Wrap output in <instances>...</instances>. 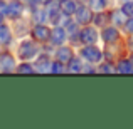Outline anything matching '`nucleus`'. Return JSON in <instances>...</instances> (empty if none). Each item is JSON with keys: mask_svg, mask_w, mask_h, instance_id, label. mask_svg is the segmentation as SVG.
Segmentation results:
<instances>
[{"mask_svg": "<svg viewBox=\"0 0 133 129\" xmlns=\"http://www.w3.org/2000/svg\"><path fill=\"white\" fill-rule=\"evenodd\" d=\"M101 35H103V40L106 44L118 42V39H120V32H118V29H116V27H110V25H104L103 27Z\"/></svg>", "mask_w": 133, "mask_h": 129, "instance_id": "obj_8", "label": "nucleus"}, {"mask_svg": "<svg viewBox=\"0 0 133 129\" xmlns=\"http://www.w3.org/2000/svg\"><path fill=\"white\" fill-rule=\"evenodd\" d=\"M125 12L121 9H116L113 10V12H110V22H115L116 25H125V22H127V19H125Z\"/></svg>", "mask_w": 133, "mask_h": 129, "instance_id": "obj_12", "label": "nucleus"}, {"mask_svg": "<svg viewBox=\"0 0 133 129\" xmlns=\"http://www.w3.org/2000/svg\"><path fill=\"white\" fill-rule=\"evenodd\" d=\"M121 10L125 12V15H127V17H133V0L125 2L123 5H121Z\"/></svg>", "mask_w": 133, "mask_h": 129, "instance_id": "obj_20", "label": "nucleus"}, {"mask_svg": "<svg viewBox=\"0 0 133 129\" xmlns=\"http://www.w3.org/2000/svg\"><path fill=\"white\" fill-rule=\"evenodd\" d=\"M125 29H127V32L130 34H133V17H128V20L125 22Z\"/></svg>", "mask_w": 133, "mask_h": 129, "instance_id": "obj_23", "label": "nucleus"}, {"mask_svg": "<svg viewBox=\"0 0 133 129\" xmlns=\"http://www.w3.org/2000/svg\"><path fill=\"white\" fill-rule=\"evenodd\" d=\"M72 57H74V55H72L71 47H66V45H59V49L56 50V59H57L59 62H62V64H66V65L71 62V59H72Z\"/></svg>", "mask_w": 133, "mask_h": 129, "instance_id": "obj_10", "label": "nucleus"}, {"mask_svg": "<svg viewBox=\"0 0 133 129\" xmlns=\"http://www.w3.org/2000/svg\"><path fill=\"white\" fill-rule=\"evenodd\" d=\"M24 13V5L20 3V0H14V2L7 3V10H5V15L9 19H19L20 15Z\"/></svg>", "mask_w": 133, "mask_h": 129, "instance_id": "obj_5", "label": "nucleus"}, {"mask_svg": "<svg viewBox=\"0 0 133 129\" xmlns=\"http://www.w3.org/2000/svg\"><path fill=\"white\" fill-rule=\"evenodd\" d=\"M89 7L96 12H99V10H104L108 7V0H89Z\"/></svg>", "mask_w": 133, "mask_h": 129, "instance_id": "obj_18", "label": "nucleus"}, {"mask_svg": "<svg viewBox=\"0 0 133 129\" xmlns=\"http://www.w3.org/2000/svg\"><path fill=\"white\" fill-rule=\"evenodd\" d=\"M37 52H39L37 45L34 44V42H30V40H24V42L20 44L19 55H20V59H22V60H30L34 55H37Z\"/></svg>", "mask_w": 133, "mask_h": 129, "instance_id": "obj_3", "label": "nucleus"}, {"mask_svg": "<svg viewBox=\"0 0 133 129\" xmlns=\"http://www.w3.org/2000/svg\"><path fill=\"white\" fill-rule=\"evenodd\" d=\"M130 60H131V62H133V55H131V59H130Z\"/></svg>", "mask_w": 133, "mask_h": 129, "instance_id": "obj_26", "label": "nucleus"}, {"mask_svg": "<svg viewBox=\"0 0 133 129\" xmlns=\"http://www.w3.org/2000/svg\"><path fill=\"white\" fill-rule=\"evenodd\" d=\"M68 30L64 29V27H54V30L51 32V44L52 45H62L66 42V39H68Z\"/></svg>", "mask_w": 133, "mask_h": 129, "instance_id": "obj_7", "label": "nucleus"}, {"mask_svg": "<svg viewBox=\"0 0 133 129\" xmlns=\"http://www.w3.org/2000/svg\"><path fill=\"white\" fill-rule=\"evenodd\" d=\"M115 69H116V72H133V62L127 60V59L118 60V65Z\"/></svg>", "mask_w": 133, "mask_h": 129, "instance_id": "obj_16", "label": "nucleus"}, {"mask_svg": "<svg viewBox=\"0 0 133 129\" xmlns=\"http://www.w3.org/2000/svg\"><path fill=\"white\" fill-rule=\"evenodd\" d=\"M15 67V60L9 52H2L0 54V71L2 72H10Z\"/></svg>", "mask_w": 133, "mask_h": 129, "instance_id": "obj_9", "label": "nucleus"}, {"mask_svg": "<svg viewBox=\"0 0 133 129\" xmlns=\"http://www.w3.org/2000/svg\"><path fill=\"white\" fill-rule=\"evenodd\" d=\"M68 71L69 72H83V64L79 59H71V62L68 64Z\"/></svg>", "mask_w": 133, "mask_h": 129, "instance_id": "obj_17", "label": "nucleus"}, {"mask_svg": "<svg viewBox=\"0 0 133 129\" xmlns=\"http://www.w3.org/2000/svg\"><path fill=\"white\" fill-rule=\"evenodd\" d=\"M130 49H133V34L130 35Z\"/></svg>", "mask_w": 133, "mask_h": 129, "instance_id": "obj_24", "label": "nucleus"}, {"mask_svg": "<svg viewBox=\"0 0 133 129\" xmlns=\"http://www.w3.org/2000/svg\"><path fill=\"white\" fill-rule=\"evenodd\" d=\"M12 40V32L7 25H0V45H9Z\"/></svg>", "mask_w": 133, "mask_h": 129, "instance_id": "obj_15", "label": "nucleus"}, {"mask_svg": "<svg viewBox=\"0 0 133 129\" xmlns=\"http://www.w3.org/2000/svg\"><path fill=\"white\" fill-rule=\"evenodd\" d=\"M51 29H47V27L44 25V24H37L36 27L32 29V35L36 40H39V42H47L49 39H51Z\"/></svg>", "mask_w": 133, "mask_h": 129, "instance_id": "obj_6", "label": "nucleus"}, {"mask_svg": "<svg viewBox=\"0 0 133 129\" xmlns=\"http://www.w3.org/2000/svg\"><path fill=\"white\" fill-rule=\"evenodd\" d=\"M68 71V65L62 64V62H59L57 59H56L54 62H51V72H54V74H59V72H64Z\"/></svg>", "mask_w": 133, "mask_h": 129, "instance_id": "obj_19", "label": "nucleus"}, {"mask_svg": "<svg viewBox=\"0 0 133 129\" xmlns=\"http://www.w3.org/2000/svg\"><path fill=\"white\" fill-rule=\"evenodd\" d=\"M98 40V30L91 25H84L79 30V42H83L84 45L94 44Z\"/></svg>", "mask_w": 133, "mask_h": 129, "instance_id": "obj_4", "label": "nucleus"}, {"mask_svg": "<svg viewBox=\"0 0 133 129\" xmlns=\"http://www.w3.org/2000/svg\"><path fill=\"white\" fill-rule=\"evenodd\" d=\"M17 71H19V72H34L36 69H34V67H32L30 64H27V62H24V64H20L19 67H17Z\"/></svg>", "mask_w": 133, "mask_h": 129, "instance_id": "obj_21", "label": "nucleus"}, {"mask_svg": "<svg viewBox=\"0 0 133 129\" xmlns=\"http://www.w3.org/2000/svg\"><path fill=\"white\" fill-rule=\"evenodd\" d=\"M98 71L99 72H116V69H115L113 65H110V64H101Z\"/></svg>", "mask_w": 133, "mask_h": 129, "instance_id": "obj_22", "label": "nucleus"}, {"mask_svg": "<svg viewBox=\"0 0 133 129\" xmlns=\"http://www.w3.org/2000/svg\"><path fill=\"white\" fill-rule=\"evenodd\" d=\"M81 57L84 59V60H88L89 64H98V62H101V59H103V52L94 44H89V45H84V47L81 49Z\"/></svg>", "mask_w": 133, "mask_h": 129, "instance_id": "obj_1", "label": "nucleus"}, {"mask_svg": "<svg viewBox=\"0 0 133 129\" xmlns=\"http://www.w3.org/2000/svg\"><path fill=\"white\" fill-rule=\"evenodd\" d=\"M36 71H41V72H45V71H51V59L49 55H39L37 57V65H36Z\"/></svg>", "mask_w": 133, "mask_h": 129, "instance_id": "obj_13", "label": "nucleus"}, {"mask_svg": "<svg viewBox=\"0 0 133 129\" xmlns=\"http://www.w3.org/2000/svg\"><path fill=\"white\" fill-rule=\"evenodd\" d=\"M0 25H2V12H0Z\"/></svg>", "mask_w": 133, "mask_h": 129, "instance_id": "obj_25", "label": "nucleus"}, {"mask_svg": "<svg viewBox=\"0 0 133 129\" xmlns=\"http://www.w3.org/2000/svg\"><path fill=\"white\" fill-rule=\"evenodd\" d=\"M93 9L91 7H86V5H78V9H76L74 12V17H76V22L79 24V25H88L89 22H93Z\"/></svg>", "mask_w": 133, "mask_h": 129, "instance_id": "obj_2", "label": "nucleus"}, {"mask_svg": "<svg viewBox=\"0 0 133 129\" xmlns=\"http://www.w3.org/2000/svg\"><path fill=\"white\" fill-rule=\"evenodd\" d=\"M59 5H61V12L64 13L66 17L74 15L76 9H78V5L74 3V0H59Z\"/></svg>", "mask_w": 133, "mask_h": 129, "instance_id": "obj_11", "label": "nucleus"}, {"mask_svg": "<svg viewBox=\"0 0 133 129\" xmlns=\"http://www.w3.org/2000/svg\"><path fill=\"white\" fill-rule=\"evenodd\" d=\"M108 20H110V13L104 12V10H99V12H96L93 15V24H94V25H98V27L106 25Z\"/></svg>", "mask_w": 133, "mask_h": 129, "instance_id": "obj_14", "label": "nucleus"}]
</instances>
